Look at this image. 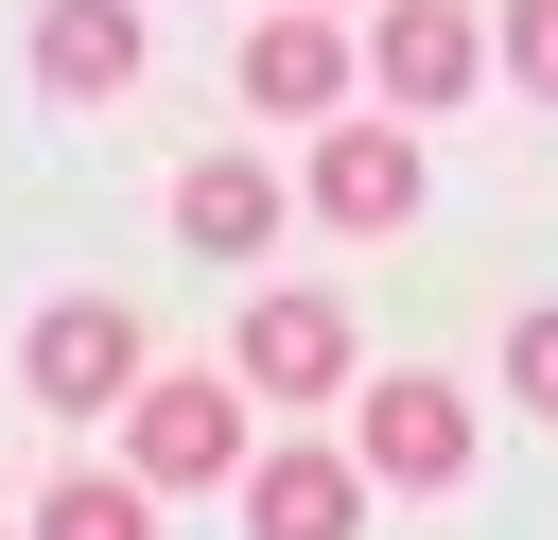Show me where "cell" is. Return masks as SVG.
Listing matches in <instances>:
<instances>
[{
	"instance_id": "obj_2",
	"label": "cell",
	"mask_w": 558,
	"mask_h": 540,
	"mask_svg": "<svg viewBox=\"0 0 558 540\" xmlns=\"http://www.w3.org/2000/svg\"><path fill=\"white\" fill-rule=\"evenodd\" d=\"M227 87H244V122H331V105L366 87V52H349V35L314 17V0H279V17H244Z\"/></svg>"
},
{
	"instance_id": "obj_6",
	"label": "cell",
	"mask_w": 558,
	"mask_h": 540,
	"mask_svg": "<svg viewBox=\"0 0 558 540\" xmlns=\"http://www.w3.org/2000/svg\"><path fill=\"white\" fill-rule=\"evenodd\" d=\"M227 348H244V383H262V401H331V383L366 366L331 296H244V331H227Z\"/></svg>"
},
{
	"instance_id": "obj_11",
	"label": "cell",
	"mask_w": 558,
	"mask_h": 540,
	"mask_svg": "<svg viewBox=\"0 0 558 540\" xmlns=\"http://www.w3.org/2000/svg\"><path fill=\"white\" fill-rule=\"evenodd\" d=\"M35 540H157V505H140V470H52Z\"/></svg>"
},
{
	"instance_id": "obj_3",
	"label": "cell",
	"mask_w": 558,
	"mask_h": 540,
	"mask_svg": "<svg viewBox=\"0 0 558 540\" xmlns=\"http://www.w3.org/2000/svg\"><path fill=\"white\" fill-rule=\"evenodd\" d=\"M17 383H35L52 418H105V401H140V314H122V296H52V314L17 331Z\"/></svg>"
},
{
	"instance_id": "obj_4",
	"label": "cell",
	"mask_w": 558,
	"mask_h": 540,
	"mask_svg": "<svg viewBox=\"0 0 558 540\" xmlns=\"http://www.w3.org/2000/svg\"><path fill=\"white\" fill-rule=\"evenodd\" d=\"M366 87H384L401 122L471 105V87H488V17H471V0H384V35H366Z\"/></svg>"
},
{
	"instance_id": "obj_12",
	"label": "cell",
	"mask_w": 558,
	"mask_h": 540,
	"mask_svg": "<svg viewBox=\"0 0 558 540\" xmlns=\"http://www.w3.org/2000/svg\"><path fill=\"white\" fill-rule=\"evenodd\" d=\"M488 52H506V87H541V105H558V0H506V17H488Z\"/></svg>"
},
{
	"instance_id": "obj_7",
	"label": "cell",
	"mask_w": 558,
	"mask_h": 540,
	"mask_svg": "<svg viewBox=\"0 0 558 540\" xmlns=\"http://www.w3.org/2000/svg\"><path fill=\"white\" fill-rule=\"evenodd\" d=\"M349 523H366V453H314L296 435V453L244 470V540H349Z\"/></svg>"
},
{
	"instance_id": "obj_5",
	"label": "cell",
	"mask_w": 558,
	"mask_h": 540,
	"mask_svg": "<svg viewBox=\"0 0 558 540\" xmlns=\"http://www.w3.org/2000/svg\"><path fill=\"white\" fill-rule=\"evenodd\" d=\"M349 453H366V488H453V470H471V401H453L436 366H384Z\"/></svg>"
},
{
	"instance_id": "obj_9",
	"label": "cell",
	"mask_w": 558,
	"mask_h": 540,
	"mask_svg": "<svg viewBox=\"0 0 558 540\" xmlns=\"http://www.w3.org/2000/svg\"><path fill=\"white\" fill-rule=\"evenodd\" d=\"M35 87H52V105L140 87V0H35Z\"/></svg>"
},
{
	"instance_id": "obj_13",
	"label": "cell",
	"mask_w": 558,
	"mask_h": 540,
	"mask_svg": "<svg viewBox=\"0 0 558 540\" xmlns=\"http://www.w3.org/2000/svg\"><path fill=\"white\" fill-rule=\"evenodd\" d=\"M506 401H523V418H558V314H523V331H506Z\"/></svg>"
},
{
	"instance_id": "obj_1",
	"label": "cell",
	"mask_w": 558,
	"mask_h": 540,
	"mask_svg": "<svg viewBox=\"0 0 558 540\" xmlns=\"http://www.w3.org/2000/svg\"><path fill=\"white\" fill-rule=\"evenodd\" d=\"M122 453H140V488H227V470H244V383L140 366V401H122Z\"/></svg>"
},
{
	"instance_id": "obj_8",
	"label": "cell",
	"mask_w": 558,
	"mask_h": 540,
	"mask_svg": "<svg viewBox=\"0 0 558 540\" xmlns=\"http://www.w3.org/2000/svg\"><path fill=\"white\" fill-rule=\"evenodd\" d=\"M314 209L331 226H401L418 209V122H331L314 139Z\"/></svg>"
},
{
	"instance_id": "obj_10",
	"label": "cell",
	"mask_w": 558,
	"mask_h": 540,
	"mask_svg": "<svg viewBox=\"0 0 558 540\" xmlns=\"http://www.w3.org/2000/svg\"><path fill=\"white\" fill-rule=\"evenodd\" d=\"M174 226H192L209 261H262V226H279V174H262V157H192V174H174Z\"/></svg>"
}]
</instances>
